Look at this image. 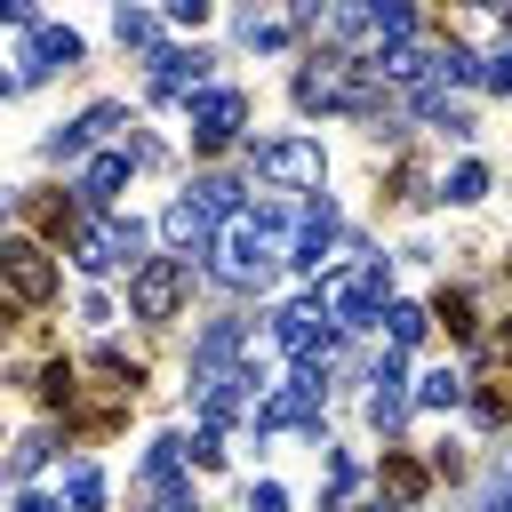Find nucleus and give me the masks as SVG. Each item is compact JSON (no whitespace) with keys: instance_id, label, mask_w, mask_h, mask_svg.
<instances>
[{"instance_id":"c756f323","label":"nucleus","mask_w":512,"mask_h":512,"mask_svg":"<svg viewBox=\"0 0 512 512\" xmlns=\"http://www.w3.org/2000/svg\"><path fill=\"white\" fill-rule=\"evenodd\" d=\"M496 360H512V320H504V328H496Z\"/></svg>"},{"instance_id":"2eb2a0df","label":"nucleus","mask_w":512,"mask_h":512,"mask_svg":"<svg viewBox=\"0 0 512 512\" xmlns=\"http://www.w3.org/2000/svg\"><path fill=\"white\" fill-rule=\"evenodd\" d=\"M56 64H80V40H72L64 24H32V48H24V80H40V72H56Z\"/></svg>"},{"instance_id":"ddd939ff","label":"nucleus","mask_w":512,"mask_h":512,"mask_svg":"<svg viewBox=\"0 0 512 512\" xmlns=\"http://www.w3.org/2000/svg\"><path fill=\"white\" fill-rule=\"evenodd\" d=\"M384 496H392V512H416L424 504V488H432V464H416V456H400V448H384Z\"/></svg>"},{"instance_id":"72a5a7b5","label":"nucleus","mask_w":512,"mask_h":512,"mask_svg":"<svg viewBox=\"0 0 512 512\" xmlns=\"http://www.w3.org/2000/svg\"><path fill=\"white\" fill-rule=\"evenodd\" d=\"M0 88H8V72H0Z\"/></svg>"},{"instance_id":"f03ea898","label":"nucleus","mask_w":512,"mask_h":512,"mask_svg":"<svg viewBox=\"0 0 512 512\" xmlns=\"http://www.w3.org/2000/svg\"><path fill=\"white\" fill-rule=\"evenodd\" d=\"M184 288H192V264H184V256H152V264H136V280H128V312H136V320H176Z\"/></svg>"},{"instance_id":"39448f33","label":"nucleus","mask_w":512,"mask_h":512,"mask_svg":"<svg viewBox=\"0 0 512 512\" xmlns=\"http://www.w3.org/2000/svg\"><path fill=\"white\" fill-rule=\"evenodd\" d=\"M240 120H248V104H240L232 88H208V96H192V152H200V160H216V152H232V136H240Z\"/></svg>"},{"instance_id":"4468645a","label":"nucleus","mask_w":512,"mask_h":512,"mask_svg":"<svg viewBox=\"0 0 512 512\" xmlns=\"http://www.w3.org/2000/svg\"><path fill=\"white\" fill-rule=\"evenodd\" d=\"M328 240H336V208H328V200H312V208L296 216V232H288V264H320V256H328Z\"/></svg>"},{"instance_id":"6ab92c4d","label":"nucleus","mask_w":512,"mask_h":512,"mask_svg":"<svg viewBox=\"0 0 512 512\" xmlns=\"http://www.w3.org/2000/svg\"><path fill=\"white\" fill-rule=\"evenodd\" d=\"M424 320H440V328H448V336H456V344H464V336H472V328H480V320H472V296H464V288H440V296H432V312H424Z\"/></svg>"},{"instance_id":"5701e85b","label":"nucleus","mask_w":512,"mask_h":512,"mask_svg":"<svg viewBox=\"0 0 512 512\" xmlns=\"http://www.w3.org/2000/svg\"><path fill=\"white\" fill-rule=\"evenodd\" d=\"M64 496H72L80 512H96V504H104V480H96V464H72V480H64Z\"/></svg>"},{"instance_id":"9d476101","label":"nucleus","mask_w":512,"mask_h":512,"mask_svg":"<svg viewBox=\"0 0 512 512\" xmlns=\"http://www.w3.org/2000/svg\"><path fill=\"white\" fill-rule=\"evenodd\" d=\"M160 240H168V248H176V256L192 264V256H208V248H216V216H208V208H200V200L184 192V200H176V208L160 216Z\"/></svg>"},{"instance_id":"20e7f679","label":"nucleus","mask_w":512,"mask_h":512,"mask_svg":"<svg viewBox=\"0 0 512 512\" xmlns=\"http://www.w3.org/2000/svg\"><path fill=\"white\" fill-rule=\"evenodd\" d=\"M0 288L32 312V304H48L56 296V264H48V248L40 240H0Z\"/></svg>"},{"instance_id":"f8f14e48","label":"nucleus","mask_w":512,"mask_h":512,"mask_svg":"<svg viewBox=\"0 0 512 512\" xmlns=\"http://www.w3.org/2000/svg\"><path fill=\"white\" fill-rule=\"evenodd\" d=\"M312 408H320V376H304V368H296V376L256 408V424H264V432H280V424H304Z\"/></svg>"},{"instance_id":"dca6fc26","label":"nucleus","mask_w":512,"mask_h":512,"mask_svg":"<svg viewBox=\"0 0 512 512\" xmlns=\"http://www.w3.org/2000/svg\"><path fill=\"white\" fill-rule=\"evenodd\" d=\"M200 80H208V56H200V48H192V56H184V48H152V88H160V96H184V88H200Z\"/></svg>"},{"instance_id":"1a4fd4ad","label":"nucleus","mask_w":512,"mask_h":512,"mask_svg":"<svg viewBox=\"0 0 512 512\" xmlns=\"http://www.w3.org/2000/svg\"><path fill=\"white\" fill-rule=\"evenodd\" d=\"M136 160H144V144H136V136H128V144H112V152H96L72 200H80V208H104V200H112V192L128 184V168H136Z\"/></svg>"},{"instance_id":"aec40b11","label":"nucleus","mask_w":512,"mask_h":512,"mask_svg":"<svg viewBox=\"0 0 512 512\" xmlns=\"http://www.w3.org/2000/svg\"><path fill=\"white\" fill-rule=\"evenodd\" d=\"M72 392H80V368H72V360H48V368H40V400H48V408H72Z\"/></svg>"},{"instance_id":"473e14b6","label":"nucleus","mask_w":512,"mask_h":512,"mask_svg":"<svg viewBox=\"0 0 512 512\" xmlns=\"http://www.w3.org/2000/svg\"><path fill=\"white\" fill-rule=\"evenodd\" d=\"M504 488H512V448H504Z\"/></svg>"},{"instance_id":"0eeeda50","label":"nucleus","mask_w":512,"mask_h":512,"mask_svg":"<svg viewBox=\"0 0 512 512\" xmlns=\"http://www.w3.org/2000/svg\"><path fill=\"white\" fill-rule=\"evenodd\" d=\"M256 176H280V184H296V192H320V144H304V136L256 144Z\"/></svg>"},{"instance_id":"7c9ffc66","label":"nucleus","mask_w":512,"mask_h":512,"mask_svg":"<svg viewBox=\"0 0 512 512\" xmlns=\"http://www.w3.org/2000/svg\"><path fill=\"white\" fill-rule=\"evenodd\" d=\"M16 512H56V504H48V496H24V504H16Z\"/></svg>"},{"instance_id":"2f4dec72","label":"nucleus","mask_w":512,"mask_h":512,"mask_svg":"<svg viewBox=\"0 0 512 512\" xmlns=\"http://www.w3.org/2000/svg\"><path fill=\"white\" fill-rule=\"evenodd\" d=\"M488 512H512V488H504V496H496V504H488Z\"/></svg>"},{"instance_id":"6e6552de","label":"nucleus","mask_w":512,"mask_h":512,"mask_svg":"<svg viewBox=\"0 0 512 512\" xmlns=\"http://www.w3.org/2000/svg\"><path fill=\"white\" fill-rule=\"evenodd\" d=\"M24 216H32L40 248H80V232H88V216H80V200H72V192H32V200H24Z\"/></svg>"},{"instance_id":"bb28decb","label":"nucleus","mask_w":512,"mask_h":512,"mask_svg":"<svg viewBox=\"0 0 512 512\" xmlns=\"http://www.w3.org/2000/svg\"><path fill=\"white\" fill-rule=\"evenodd\" d=\"M248 40H256V48H280L288 24H280V16H248Z\"/></svg>"},{"instance_id":"4be33fe9","label":"nucleus","mask_w":512,"mask_h":512,"mask_svg":"<svg viewBox=\"0 0 512 512\" xmlns=\"http://www.w3.org/2000/svg\"><path fill=\"white\" fill-rule=\"evenodd\" d=\"M448 400H464V376H448V368H440V376H424V384H416V408H448Z\"/></svg>"},{"instance_id":"9b49d317","label":"nucleus","mask_w":512,"mask_h":512,"mask_svg":"<svg viewBox=\"0 0 512 512\" xmlns=\"http://www.w3.org/2000/svg\"><path fill=\"white\" fill-rule=\"evenodd\" d=\"M136 248H144V232H136V224H120V216H104V224H88V232H80V264H88V272H112V264H128Z\"/></svg>"},{"instance_id":"393cba45","label":"nucleus","mask_w":512,"mask_h":512,"mask_svg":"<svg viewBox=\"0 0 512 512\" xmlns=\"http://www.w3.org/2000/svg\"><path fill=\"white\" fill-rule=\"evenodd\" d=\"M120 40H128V48H152V40H160V24H152L144 8H128V16H120Z\"/></svg>"},{"instance_id":"7ed1b4c3","label":"nucleus","mask_w":512,"mask_h":512,"mask_svg":"<svg viewBox=\"0 0 512 512\" xmlns=\"http://www.w3.org/2000/svg\"><path fill=\"white\" fill-rule=\"evenodd\" d=\"M376 296H384V264H352V272H336V280H320V320L328 328H360L368 312H376Z\"/></svg>"},{"instance_id":"f3484780","label":"nucleus","mask_w":512,"mask_h":512,"mask_svg":"<svg viewBox=\"0 0 512 512\" xmlns=\"http://www.w3.org/2000/svg\"><path fill=\"white\" fill-rule=\"evenodd\" d=\"M408 416V392H400V368H392V352H384V368H376V392H368V424L376 432H392Z\"/></svg>"},{"instance_id":"f257e3e1","label":"nucleus","mask_w":512,"mask_h":512,"mask_svg":"<svg viewBox=\"0 0 512 512\" xmlns=\"http://www.w3.org/2000/svg\"><path fill=\"white\" fill-rule=\"evenodd\" d=\"M208 256H216V272L232 288H264L280 272V256H288V232H280L272 208H240V216H224V232H216Z\"/></svg>"},{"instance_id":"b1692460","label":"nucleus","mask_w":512,"mask_h":512,"mask_svg":"<svg viewBox=\"0 0 512 512\" xmlns=\"http://www.w3.org/2000/svg\"><path fill=\"white\" fill-rule=\"evenodd\" d=\"M480 192H488V168H480V160H464V168L448 176V200H480Z\"/></svg>"},{"instance_id":"412c9836","label":"nucleus","mask_w":512,"mask_h":512,"mask_svg":"<svg viewBox=\"0 0 512 512\" xmlns=\"http://www.w3.org/2000/svg\"><path fill=\"white\" fill-rule=\"evenodd\" d=\"M384 320H392V352H400V344H416V336L432 328V320H424L416 304H384Z\"/></svg>"},{"instance_id":"cd10ccee","label":"nucleus","mask_w":512,"mask_h":512,"mask_svg":"<svg viewBox=\"0 0 512 512\" xmlns=\"http://www.w3.org/2000/svg\"><path fill=\"white\" fill-rule=\"evenodd\" d=\"M16 328H24V304H16V296H8V288H0V344H8V336H16Z\"/></svg>"},{"instance_id":"423d86ee","label":"nucleus","mask_w":512,"mask_h":512,"mask_svg":"<svg viewBox=\"0 0 512 512\" xmlns=\"http://www.w3.org/2000/svg\"><path fill=\"white\" fill-rule=\"evenodd\" d=\"M280 352H288L304 376H320V368H328V352H336V328L320 320V304H296V312H280Z\"/></svg>"},{"instance_id":"a878e982","label":"nucleus","mask_w":512,"mask_h":512,"mask_svg":"<svg viewBox=\"0 0 512 512\" xmlns=\"http://www.w3.org/2000/svg\"><path fill=\"white\" fill-rule=\"evenodd\" d=\"M416 184H424V168H416V160H400V168H392V184H384V192H392V200H424V192H416Z\"/></svg>"},{"instance_id":"a211bd4d","label":"nucleus","mask_w":512,"mask_h":512,"mask_svg":"<svg viewBox=\"0 0 512 512\" xmlns=\"http://www.w3.org/2000/svg\"><path fill=\"white\" fill-rule=\"evenodd\" d=\"M480 392H472V408H480V424H504L512 416V368H488V376H472Z\"/></svg>"},{"instance_id":"c85d7f7f","label":"nucleus","mask_w":512,"mask_h":512,"mask_svg":"<svg viewBox=\"0 0 512 512\" xmlns=\"http://www.w3.org/2000/svg\"><path fill=\"white\" fill-rule=\"evenodd\" d=\"M144 512H192V496H184V488H152V504H144Z\"/></svg>"}]
</instances>
